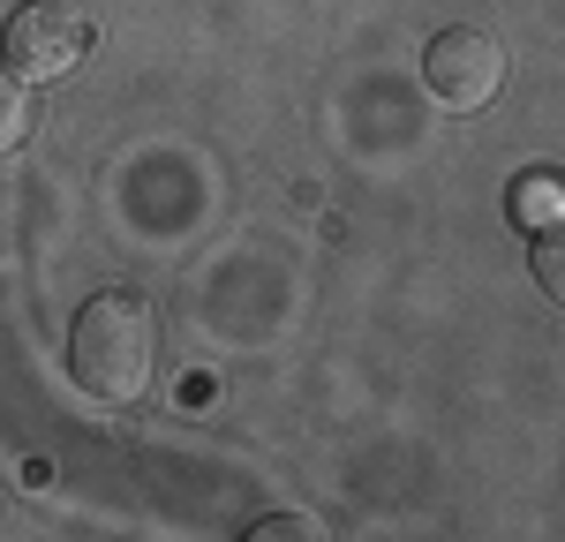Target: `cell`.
Instances as JSON below:
<instances>
[{
	"instance_id": "cell-5",
	"label": "cell",
	"mask_w": 565,
	"mask_h": 542,
	"mask_svg": "<svg viewBox=\"0 0 565 542\" xmlns=\"http://www.w3.org/2000/svg\"><path fill=\"white\" fill-rule=\"evenodd\" d=\"M527 264H535V286H543L551 302H565V241H558V226H535Z\"/></svg>"
},
{
	"instance_id": "cell-4",
	"label": "cell",
	"mask_w": 565,
	"mask_h": 542,
	"mask_svg": "<svg viewBox=\"0 0 565 542\" xmlns=\"http://www.w3.org/2000/svg\"><path fill=\"white\" fill-rule=\"evenodd\" d=\"M31 121H39V106H31V84H23L15 68H0V159H15V151L31 143Z\"/></svg>"
},
{
	"instance_id": "cell-3",
	"label": "cell",
	"mask_w": 565,
	"mask_h": 542,
	"mask_svg": "<svg viewBox=\"0 0 565 542\" xmlns=\"http://www.w3.org/2000/svg\"><path fill=\"white\" fill-rule=\"evenodd\" d=\"M0 53H8V68L23 84H53V76H68L90 53V23L68 15L61 0H23L8 15V31H0Z\"/></svg>"
},
{
	"instance_id": "cell-1",
	"label": "cell",
	"mask_w": 565,
	"mask_h": 542,
	"mask_svg": "<svg viewBox=\"0 0 565 542\" xmlns=\"http://www.w3.org/2000/svg\"><path fill=\"white\" fill-rule=\"evenodd\" d=\"M151 369H159V310L136 286L90 294L76 310V324H68V377L84 384V400L129 406L143 400Z\"/></svg>"
},
{
	"instance_id": "cell-2",
	"label": "cell",
	"mask_w": 565,
	"mask_h": 542,
	"mask_svg": "<svg viewBox=\"0 0 565 542\" xmlns=\"http://www.w3.org/2000/svg\"><path fill=\"white\" fill-rule=\"evenodd\" d=\"M423 84L445 113H482L498 90H505V45L468 31V23H452V31H437L423 45Z\"/></svg>"
},
{
	"instance_id": "cell-6",
	"label": "cell",
	"mask_w": 565,
	"mask_h": 542,
	"mask_svg": "<svg viewBox=\"0 0 565 542\" xmlns=\"http://www.w3.org/2000/svg\"><path fill=\"white\" fill-rule=\"evenodd\" d=\"M513 219H521V226H551V219H558V181H551V174L513 181Z\"/></svg>"
}]
</instances>
